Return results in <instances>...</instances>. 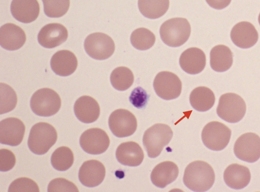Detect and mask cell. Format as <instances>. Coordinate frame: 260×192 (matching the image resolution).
<instances>
[{
  "label": "cell",
  "instance_id": "6da1fadb",
  "mask_svg": "<svg viewBox=\"0 0 260 192\" xmlns=\"http://www.w3.org/2000/svg\"><path fill=\"white\" fill-rule=\"evenodd\" d=\"M213 168L203 161H195L186 167L183 180L184 184L193 191H206L213 185L215 181Z\"/></svg>",
  "mask_w": 260,
  "mask_h": 192
},
{
  "label": "cell",
  "instance_id": "7a4b0ae2",
  "mask_svg": "<svg viewBox=\"0 0 260 192\" xmlns=\"http://www.w3.org/2000/svg\"><path fill=\"white\" fill-rule=\"evenodd\" d=\"M57 133L55 128L46 122L35 124L30 131L27 144L31 152L44 155L55 143Z\"/></svg>",
  "mask_w": 260,
  "mask_h": 192
},
{
  "label": "cell",
  "instance_id": "3957f363",
  "mask_svg": "<svg viewBox=\"0 0 260 192\" xmlns=\"http://www.w3.org/2000/svg\"><path fill=\"white\" fill-rule=\"evenodd\" d=\"M191 27L184 18H173L162 23L159 30L162 42L172 47L183 45L189 39Z\"/></svg>",
  "mask_w": 260,
  "mask_h": 192
},
{
  "label": "cell",
  "instance_id": "277c9868",
  "mask_svg": "<svg viewBox=\"0 0 260 192\" xmlns=\"http://www.w3.org/2000/svg\"><path fill=\"white\" fill-rule=\"evenodd\" d=\"M173 134L170 127L165 124H156L147 129L143 142L148 157L155 158L158 156L171 141Z\"/></svg>",
  "mask_w": 260,
  "mask_h": 192
},
{
  "label": "cell",
  "instance_id": "5b68a950",
  "mask_svg": "<svg viewBox=\"0 0 260 192\" xmlns=\"http://www.w3.org/2000/svg\"><path fill=\"white\" fill-rule=\"evenodd\" d=\"M61 99L53 89L44 88L36 91L31 97L30 105L37 115L49 117L56 113L61 106Z\"/></svg>",
  "mask_w": 260,
  "mask_h": 192
},
{
  "label": "cell",
  "instance_id": "8992f818",
  "mask_svg": "<svg viewBox=\"0 0 260 192\" xmlns=\"http://www.w3.org/2000/svg\"><path fill=\"white\" fill-rule=\"evenodd\" d=\"M246 111V103L239 95L227 93L220 97L216 112L224 121L231 123H237L244 118Z\"/></svg>",
  "mask_w": 260,
  "mask_h": 192
},
{
  "label": "cell",
  "instance_id": "52a82bcc",
  "mask_svg": "<svg viewBox=\"0 0 260 192\" xmlns=\"http://www.w3.org/2000/svg\"><path fill=\"white\" fill-rule=\"evenodd\" d=\"M232 132L224 124L212 121L207 124L202 132V140L209 149L219 151L223 149L229 144Z\"/></svg>",
  "mask_w": 260,
  "mask_h": 192
},
{
  "label": "cell",
  "instance_id": "ba28073f",
  "mask_svg": "<svg viewBox=\"0 0 260 192\" xmlns=\"http://www.w3.org/2000/svg\"><path fill=\"white\" fill-rule=\"evenodd\" d=\"M84 48L91 58L96 60H105L112 55L115 46L110 36L102 32H95L90 34L85 39Z\"/></svg>",
  "mask_w": 260,
  "mask_h": 192
},
{
  "label": "cell",
  "instance_id": "9c48e42d",
  "mask_svg": "<svg viewBox=\"0 0 260 192\" xmlns=\"http://www.w3.org/2000/svg\"><path fill=\"white\" fill-rule=\"evenodd\" d=\"M153 88L158 96L165 100H172L180 96L182 83L175 73L162 71L158 73L155 77Z\"/></svg>",
  "mask_w": 260,
  "mask_h": 192
},
{
  "label": "cell",
  "instance_id": "30bf717a",
  "mask_svg": "<svg viewBox=\"0 0 260 192\" xmlns=\"http://www.w3.org/2000/svg\"><path fill=\"white\" fill-rule=\"evenodd\" d=\"M235 156L240 160L254 163L260 158V137L248 132L238 138L234 146Z\"/></svg>",
  "mask_w": 260,
  "mask_h": 192
},
{
  "label": "cell",
  "instance_id": "8fae6325",
  "mask_svg": "<svg viewBox=\"0 0 260 192\" xmlns=\"http://www.w3.org/2000/svg\"><path fill=\"white\" fill-rule=\"evenodd\" d=\"M109 126L112 133L119 138L129 136L137 128V121L132 112L125 109L113 111L109 118Z\"/></svg>",
  "mask_w": 260,
  "mask_h": 192
},
{
  "label": "cell",
  "instance_id": "7c38bea8",
  "mask_svg": "<svg viewBox=\"0 0 260 192\" xmlns=\"http://www.w3.org/2000/svg\"><path fill=\"white\" fill-rule=\"evenodd\" d=\"M83 150L91 155L101 154L108 149L110 139L107 133L99 128H92L85 131L80 138Z\"/></svg>",
  "mask_w": 260,
  "mask_h": 192
},
{
  "label": "cell",
  "instance_id": "4fadbf2b",
  "mask_svg": "<svg viewBox=\"0 0 260 192\" xmlns=\"http://www.w3.org/2000/svg\"><path fill=\"white\" fill-rule=\"evenodd\" d=\"M25 126L17 118H8L0 122V142L10 146H17L23 139Z\"/></svg>",
  "mask_w": 260,
  "mask_h": 192
},
{
  "label": "cell",
  "instance_id": "5bb4252c",
  "mask_svg": "<svg viewBox=\"0 0 260 192\" xmlns=\"http://www.w3.org/2000/svg\"><path fill=\"white\" fill-rule=\"evenodd\" d=\"M106 169L103 164L96 160L84 162L80 168L78 177L81 183L89 187L100 184L104 180Z\"/></svg>",
  "mask_w": 260,
  "mask_h": 192
},
{
  "label": "cell",
  "instance_id": "9a60e30c",
  "mask_svg": "<svg viewBox=\"0 0 260 192\" xmlns=\"http://www.w3.org/2000/svg\"><path fill=\"white\" fill-rule=\"evenodd\" d=\"M66 27L57 23L48 24L43 26L39 32V44L46 48H53L64 43L68 39Z\"/></svg>",
  "mask_w": 260,
  "mask_h": 192
},
{
  "label": "cell",
  "instance_id": "2e32d148",
  "mask_svg": "<svg viewBox=\"0 0 260 192\" xmlns=\"http://www.w3.org/2000/svg\"><path fill=\"white\" fill-rule=\"evenodd\" d=\"M233 43L242 49H248L253 46L257 42L258 34L253 24L247 21L238 23L231 31Z\"/></svg>",
  "mask_w": 260,
  "mask_h": 192
},
{
  "label": "cell",
  "instance_id": "e0dca14e",
  "mask_svg": "<svg viewBox=\"0 0 260 192\" xmlns=\"http://www.w3.org/2000/svg\"><path fill=\"white\" fill-rule=\"evenodd\" d=\"M26 40L25 32L19 26L8 23L1 27L0 45L3 48L10 51L18 50L23 46Z\"/></svg>",
  "mask_w": 260,
  "mask_h": 192
},
{
  "label": "cell",
  "instance_id": "ac0fdd59",
  "mask_svg": "<svg viewBox=\"0 0 260 192\" xmlns=\"http://www.w3.org/2000/svg\"><path fill=\"white\" fill-rule=\"evenodd\" d=\"M74 110L77 119L87 124L96 121L100 114V107L98 102L88 95L82 96L76 101Z\"/></svg>",
  "mask_w": 260,
  "mask_h": 192
},
{
  "label": "cell",
  "instance_id": "d6986e66",
  "mask_svg": "<svg viewBox=\"0 0 260 192\" xmlns=\"http://www.w3.org/2000/svg\"><path fill=\"white\" fill-rule=\"evenodd\" d=\"M206 63V55L200 49L192 47L185 50L181 55L179 64L186 73L198 74L204 69Z\"/></svg>",
  "mask_w": 260,
  "mask_h": 192
},
{
  "label": "cell",
  "instance_id": "ffe728a7",
  "mask_svg": "<svg viewBox=\"0 0 260 192\" xmlns=\"http://www.w3.org/2000/svg\"><path fill=\"white\" fill-rule=\"evenodd\" d=\"M50 65L56 74L66 76L75 72L78 65V61L72 52L62 50L57 51L52 56Z\"/></svg>",
  "mask_w": 260,
  "mask_h": 192
},
{
  "label": "cell",
  "instance_id": "44dd1931",
  "mask_svg": "<svg viewBox=\"0 0 260 192\" xmlns=\"http://www.w3.org/2000/svg\"><path fill=\"white\" fill-rule=\"evenodd\" d=\"M116 157L122 165L135 167L142 163L144 155L138 143L134 141H128L121 143L117 147Z\"/></svg>",
  "mask_w": 260,
  "mask_h": 192
},
{
  "label": "cell",
  "instance_id": "7402d4cb",
  "mask_svg": "<svg viewBox=\"0 0 260 192\" xmlns=\"http://www.w3.org/2000/svg\"><path fill=\"white\" fill-rule=\"evenodd\" d=\"M11 12L18 21L28 23L35 21L40 13V6L37 0H13Z\"/></svg>",
  "mask_w": 260,
  "mask_h": 192
},
{
  "label": "cell",
  "instance_id": "603a6c76",
  "mask_svg": "<svg viewBox=\"0 0 260 192\" xmlns=\"http://www.w3.org/2000/svg\"><path fill=\"white\" fill-rule=\"evenodd\" d=\"M223 179L230 187L240 189L246 187L250 182L251 173L247 167L234 163L229 165L225 169Z\"/></svg>",
  "mask_w": 260,
  "mask_h": 192
},
{
  "label": "cell",
  "instance_id": "cb8c5ba5",
  "mask_svg": "<svg viewBox=\"0 0 260 192\" xmlns=\"http://www.w3.org/2000/svg\"><path fill=\"white\" fill-rule=\"evenodd\" d=\"M179 169L171 161H165L157 164L152 171L150 178L152 183L157 187L164 188L177 178Z\"/></svg>",
  "mask_w": 260,
  "mask_h": 192
},
{
  "label": "cell",
  "instance_id": "d4e9b609",
  "mask_svg": "<svg viewBox=\"0 0 260 192\" xmlns=\"http://www.w3.org/2000/svg\"><path fill=\"white\" fill-rule=\"evenodd\" d=\"M210 66L217 72H224L231 68L233 62V55L231 49L223 45L214 47L210 51Z\"/></svg>",
  "mask_w": 260,
  "mask_h": 192
},
{
  "label": "cell",
  "instance_id": "484cf974",
  "mask_svg": "<svg viewBox=\"0 0 260 192\" xmlns=\"http://www.w3.org/2000/svg\"><path fill=\"white\" fill-rule=\"evenodd\" d=\"M191 106L199 111H206L211 109L215 101L213 92L209 88L200 86L194 88L189 96Z\"/></svg>",
  "mask_w": 260,
  "mask_h": 192
},
{
  "label": "cell",
  "instance_id": "4316f807",
  "mask_svg": "<svg viewBox=\"0 0 260 192\" xmlns=\"http://www.w3.org/2000/svg\"><path fill=\"white\" fill-rule=\"evenodd\" d=\"M169 3V0H138V8L144 16L154 19L167 12Z\"/></svg>",
  "mask_w": 260,
  "mask_h": 192
},
{
  "label": "cell",
  "instance_id": "83f0119b",
  "mask_svg": "<svg viewBox=\"0 0 260 192\" xmlns=\"http://www.w3.org/2000/svg\"><path fill=\"white\" fill-rule=\"evenodd\" d=\"M110 81L112 86L119 91H124L131 87L134 81L132 70L125 66L115 68L111 73Z\"/></svg>",
  "mask_w": 260,
  "mask_h": 192
},
{
  "label": "cell",
  "instance_id": "f1b7e54d",
  "mask_svg": "<svg viewBox=\"0 0 260 192\" xmlns=\"http://www.w3.org/2000/svg\"><path fill=\"white\" fill-rule=\"evenodd\" d=\"M72 150L68 147L62 146L56 149L52 154L51 162L53 167L58 171L69 169L74 163Z\"/></svg>",
  "mask_w": 260,
  "mask_h": 192
},
{
  "label": "cell",
  "instance_id": "f546056e",
  "mask_svg": "<svg viewBox=\"0 0 260 192\" xmlns=\"http://www.w3.org/2000/svg\"><path fill=\"white\" fill-rule=\"evenodd\" d=\"M155 42V36L150 30L145 28L135 29L131 34V42L133 46L139 50L151 48Z\"/></svg>",
  "mask_w": 260,
  "mask_h": 192
},
{
  "label": "cell",
  "instance_id": "4dcf8cb0",
  "mask_svg": "<svg viewBox=\"0 0 260 192\" xmlns=\"http://www.w3.org/2000/svg\"><path fill=\"white\" fill-rule=\"evenodd\" d=\"M0 114L7 113L13 110L17 103L15 91L9 85L0 83Z\"/></svg>",
  "mask_w": 260,
  "mask_h": 192
},
{
  "label": "cell",
  "instance_id": "1f68e13d",
  "mask_svg": "<svg viewBox=\"0 0 260 192\" xmlns=\"http://www.w3.org/2000/svg\"><path fill=\"white\" fill-rule=\"evenodd\" d=\"M46 15L51 18L63 16L68 11L70 0H42Z\"/></svg>",
  "mask_w": 260,
  "mask_h": 192
},
{
  "label": "cell",
  "instance_id": "d6a6232c",
  "mask_svg": "<svg viewBox=\"0 0 260 192\" xmlns=\"http://www.w3.org/2000/svg\"><path fill=\"white\" fill-rule=\"evenodd\" d=\"M40 191L37 183L27 177H20L14 180L10 185L8 191Z\"/></svg>",
  "mask_w": 260,
  "mask_h": 192
},
{
  "label": "cell",
  "instance_id": "836d02e7",
  "mask_svg": "<svg viewBox=\"0 0 260 192\" xmlns=\"http://www.w3.org/2000/svg\"><path fill=\"white\" fill-rule=\"evenodd\" d=\"M48 191L78 192L79 189L73 182L63 178H56L49 182L48 186Z\"/></svg>",
  "mask_w": 260,
  "mask_h": 192
},
{
  "label": "cell",
  "instance_id": "e575fe53",
  "mask_svg": "<svg viewBox=\"0 0 260 192\" xmlns=\"http://www.w3.org/2000/svg\"><path fill=\"white\" fill-rule=\"evenodd\" d=\"M16 163L15 155L11 150L2 148L0 150V170L6 172L12 169Z\"/></svg>",
  "mask_w": 260,
  "mask_h": 192
},
{
  "label": "cell",
  "instance_id": "d590c367",
  "mask_svg": "<svg viewBox=\"0 0 260 192\" xmlns=\"http://www.w3.org/2000/svg\"><path fill=\"white\" fill-rule=\"evenodd\" d=\"M148 97L146 91L138 87L132 92L129 100L134 106L138 108H142L146 105Z\"/></svg>",
  "mask_w": 260,
  "mask_h": 192
},
{
  "label": "cell",
  "instance_id": "8d00e7d4",
  "mask_svg": "<svg viewBox=\"0 0 260 192\" xmlns=\"http://www.w3.org/2000/svg\"><path fill=\"white\" fill-rule=\"evenodd\" d=\"M232 0H206L207 4L212 8L221 10L228 7Z\"/></svg>",
  "mask_w": 260,
  "mask_h": 192
},
{
  "label": "cell",
  "instance_id": "74e56055",
  "mask_svg": "<svg viewBox=\"0 0 260 192\" xmlns=\"http://www.w3.org/2000/svg\"><path fill=\"white\" fill-rule=\"evenodd\" d=\"M258 21L259 24L260 25V13H259V14L258 15Z\"/></svg>",
  "mask_w": 260,
  "mask_h": 192
}]
</instances>
